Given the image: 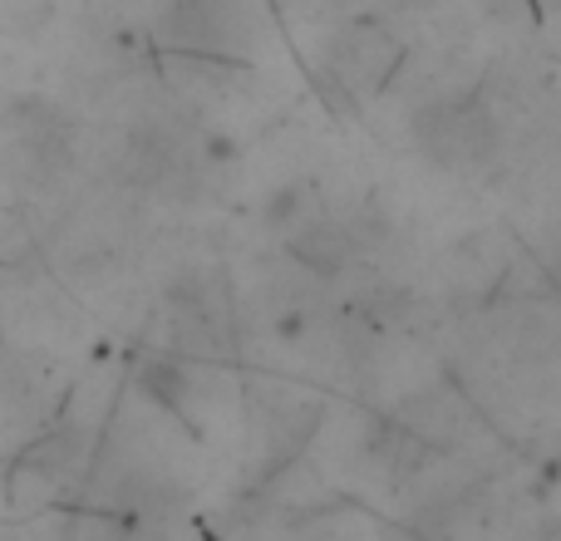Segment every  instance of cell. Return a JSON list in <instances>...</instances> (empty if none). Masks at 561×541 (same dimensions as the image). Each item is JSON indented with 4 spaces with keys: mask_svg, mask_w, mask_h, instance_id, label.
I'll return each mask as SVG.
<instances>
[{
    "mask_svg": "<svg viewBox=\"0 0 561 541\" xmlns=\"http://www.w3.org/2000/svg\"><path fill=\"white\" fill-rule=\"evenodd\" d=\"M158 39L173 55L252 59L262 25L242 0H168L163 15H158Z\"/></svg>",
    "mask_w": 561,
    "mask_h": 541,
    "instance_id": "cell-1",
    "label": "cell"
},
{
    "mask_svg": "<svg viewBox=\"0 0 561 541\" xmlns=\"http://www.w3.org/2000/svg\"><path fill=\"white\" fill-rule=\"evenodd\" d=\"M414 138L428 163L448 173H478L497 153V124L483 104H428L414 118Z\"/></svg>",
    "mask_w": 561,
    "mask_h": 541,
    "instance_id": "cell-2",
    "label": "cell"
},
{
    "mask_svg": "<svg viewBox=\"0 0 561 541\" xmlns=\"http://www.w3.org/2000/svg\"><path fill=\"white\" fill-rule=\"evenodd\" d=\"M394 65H399V45L379 25H350L345 35L330 45V74L345 79L355 94L385 89Z\"/></svg>",
    "mask_w": 561,
    "mask_h": 541,
    "instance_id": "cell-3",
    "label": "cell"
},
{
    "mask_svg": "<svg viewBox=\"0 0 561 541\" xmlns=\"http://www.w3.org/2000/svg\"><path fill=\"white\" fill-rule=\"evenodd\" d=\"M290 256L310 270H340L355 252L345 227L325 222V217H306V222H290V237H286Z\"/></svg>",
    "mask_w": 561,
    "mask_h": 541,
    "instance_id": "cell-4",
    "label": "cell"
},
{
    "mask_svg": "<svg viewBox=\"0 0 561 541\" xmlns=\"http://www.w3.org/2000/svg\"><path fill=\"white\" fill-rule=\"evenodd\" d=\"M144 389H148V394H153L163 408H173V414H187L183 394H187L193 384H187V375L173 365V359H153V365L144 369Z\"/></svg>",
    "mask_w": 561,
    "mask_h": 541,
    "instance_id": "cell-5",
    "label": "cell"
}]
</instances>
